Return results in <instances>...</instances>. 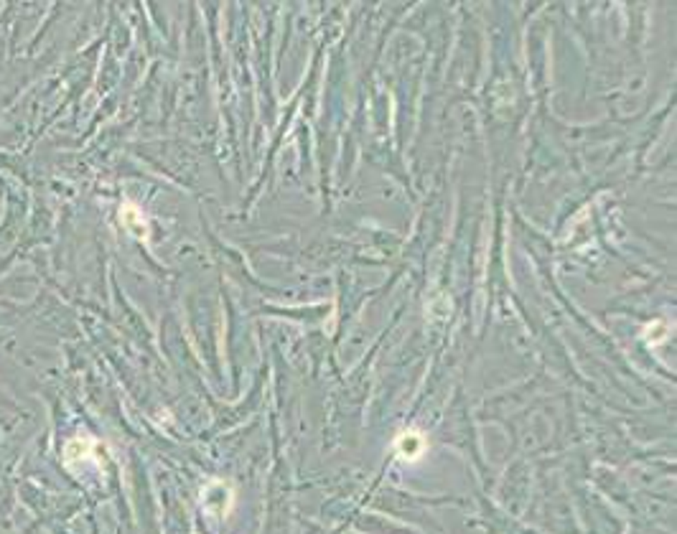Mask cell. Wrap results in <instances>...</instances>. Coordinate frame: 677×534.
<instances>
[{"mask_svg":"<svg viewBox=\"0 0 677 534\" xmlns=\"http://www.w3.org/2000/svg\"><path fill=\"white\" fill-rule=\"evenodd\" d=\"M423 450H425V438L418 430H407V433H403L398 438V453L403 455V458L415 461V458L423 455Z\"/></svg>","mask_w":677,"mask_h":534,"instance_id":"cell-1","label":"cell"},{"mask_svg":"<svg viewBox=\"0 0 677 534\" xmlns=\"http://www.w3.org/2000/svg\"><path fill=\"white\" fill-rule=\"evenodd\" d=\"M120 219H122V224H125L127 232H133L135 237H140V240H146V237H148V224H146V219H143V214H140L138 209L133 207V204L122 207V211H120Z\"/></svg>","mask_w":677,"mask_h":534,"instance_id":"cell-2","label":"cell"}]
</instances>
